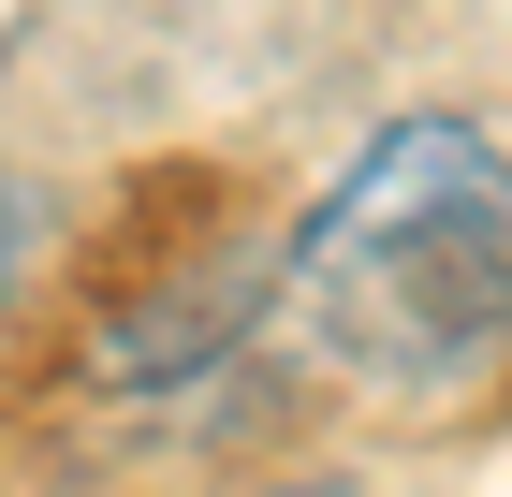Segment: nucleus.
Listing matches in <instances>:
<instances>
[{"label": "nucleus", "instance_id": "nucleus-1", "mask_svg": "<svg viewBox=\"0 0 512 497\" xmlns=\"http://www.w3.org/2000/svg\"><path fill=\"white\" fill-rule=\"evenodd\" d=\"M322 337L366 366H469L512 322V161L469 117H395L293 234Z\"/></svg>", "mask_w": 512, "mask_h": 497}, {"label": "nucleus", "instance_id": "nucleus-2", "mask_svg": "<svg viewBox=\"0 0 512 497\" xmlns=\"http://www.w3.org/2000/svg\"><path fill=\"white\" fill-rule=\"evenodd\" d=\"M293 497H337V483H293Z\"/></svg>", "mask_w": 512, "mask_h": 497}]
</instances>
